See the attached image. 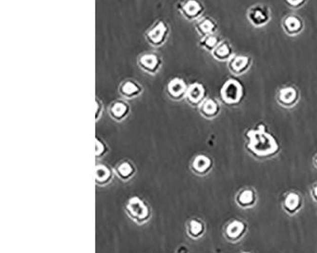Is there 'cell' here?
Wrapping results in <instances>:
<instances>
[{
  "instance_id": "21",
  "label": "cell",
  "mask_w": 317,
  "mask_h": 253,
  "mask_svg": "<svg viewBox=\"0 0 317 253\" xmlns=\"http://www.w3.org/2000/svg\"><path fill=\"white\" fill-rule=\"evenodd\" d=\"M212 55L215 60L220 61V62L230 61V59L234 56L231 45L228 41H225V40H222L220 44L214 49Z\"/></svg>"
},
{
  "instance_id": "25",
  "label": "cell",
  "mask_w": 317,
  "mask_h": 253,
  "mask_svg": "<svg viewBox=\"0 0 317 253\" xmlns=\"http://www.w3.org/2000/svg\"><path fill=\"white\" fill-rule=\"evenodd\" d=\"M221 41L222 39L218 35L212 34L205 37H201V39L199 41V46L207 52L213 53V51L220 44Z\"/></svg>"
},
{
  "instance_id": "30",
  "label": "cell",
  "mask_w": 317,
  "mask_h": 253,
  "mask_svg": "<svg viewBox=\"0 0 317 253\" xmlns=\"http://www.w3.org/2000/svg\"><path fill=\"white\" fill-rule=\"evenodd\" d=\"M313 166L315 168H317V154H315L313 157Z\"/></svg>"
},
{
  "instance_id": "3",
  "label": "cell",
  "mask_w": 317,
  "mask_h": 253,
  "mask_svg": "<svg viewBox=\"0 0 317 253\" xmlns=\"http://www.w3.org/2000/svg\"><path fill=\"white\" fill-rule=\"evenodd\" d=\"M243 87L237 80L229 79L223 84L220 90V98L228 106H236L243 98Z\"/></svg>"
},
{
  "instance_id": "24",
  "label": "cell",
  "mask_w": 317,
  "mask_h": 253,
  "mask_svg": "<svg viewBox=\"0 0 317 253\" xmlns=\"http://www.w3.org/2000/svg\"><path fill=\"white\" fill-rule=\"evenodd\" d=\"M115 172L120 179L129 180L135 175V167L132 163L125 161V162H121L119 165H117Z\"/></svg>"
},
{
  "instance_id": "12",
  "label": "cell",
  "mask_w": 317,
  "mask_h": 253,
  "mask_svg": "<svg viewBox=\"0 0 317 253\" xmlns=\"http://www.w3.org/2000/svg\"><path fill=\"white\" fill-rule=\"evenodd\" d=\"M253 59L248 56H234L228 63L230 72L235 76L245 74L252 67Z\"/></svg>"
},
{
  "instance_id": "31",
  "label": "cell",
  "mask_w": 317,
  "mask_h": 253,
  "mask_svg": "<svg viewBox=\"0 0 317 253\" xmlns=\"http://www.w3.org/2000/svg\"><path fill=\"white\" fill-rule=\"evenodd\" d=\"M241 253H252V252H249V251H243V252H241Z\"/></svg>"
},
{
  "instance_id": "14",
  "label": "cell",
  "mask_w": 317,
  "mask_h": 253,
  "mask_svg": "<svg viewBox=\"0 0 317 253\" xmlns=\"http://www.w3.org/2000/svg\"><path fill=\"white\" fill-rule=\"evenodd\" d=\"M120 95L126 99H134L142 95L143 87L134 79H126L120 83L118 87Z\"/></svg>"
},
{
  "instance_id": "5",
  "label": "cell",
  "mask_w": 317,
  "mask_h": 253,
  "mask_svg": "<svg viewBox=\"0 0 317 253\" xmlns=\"http://www.w3.org/2000/svg\"><path fill=\"white\" fill-rule=\"evenodd\" d=\"M178 12L189 21H199L204 14V5L199 0H185L177 6Z\"/></svg>"
},
{
  "instance_id": "13",
  "label": "cell",
  "mask_w": 317,
  "mask_h": 253,
  "mask_svg": "<svg viewBox=\"0 0 317 253\" xmlns=\"http://www.w3.org/2000/svg\"><path fill=\"white\" fill-rule=\"evenodd\" d=\"M185 99L187 100V102L190 104L191 107L199 108V106L203 103V101L206 99L205 87L199 82L190 84L188 88Z\"/></svg>"
},
{
  "instance_id": "18",
  "label": "cell",
  "mask_w": 317,
  "mask_h": 253,
  "mask_svg": "<svg viewBox=\"0 0 317 253\" xmlns=\"http://www.w3.org/2000/svg\"><path fill=\"white\" fill-rule=\"evenodd\" d=\"M195 30L201 37L215 34L218 30V25L212 17L205 16L200 18L195 23Z\"/></svg>"
},
{
  "instance_id": "27",
  "label": "cell",
  "mask_w": 317,
  "mask_h": 253,
  "mask_svg": "<svg viewBox=\"0 0 317 253\" xmlns=\"http://www.w3.org/2000/svg\"><path fill=\"white\" fill-rule=\"evenodd\" d=\"M307 0H285L286 4L290 8L298 9L301 8L302 6L306 3Z\"/></svg>"
},
{
  "instance_id": "8",
  "label": "cell",
  "mask_w": 317,
  "mask_h": 253,
  "mask_svg": "<svg viewBox=\"0 0 317 253\" xmlns=\"http://www.w3.org/2000/svg\"><path fill=\"white\" fill-rule=\"evenodd\" d=\"M248 231V225L244 221L239 219H233L229 222L224 229V236L232 242L236 243L246 235Z\"/></svg>"
},
{
  "instance_id": "23",
  "label": "cell",
  "mask_w": 317,
  "mask_h": 253,
  "mask_svg": "<svg viewBox=\"0 0 317 253\" xmlns=\"http://www.w3.org/2000/svg\"><path fill=\"white\" fill-rule=\"evenodd\" d=\"M112 174L110 168L105 165H97L95 167V182L100 186L110 182Z\"/></svg>"
},
{
  "instance_id": "10",
  "label": "cell",
  "mask_w": 317,
  "mask_h": 253,
  "mask_svg": "<svg viewBox=\"0 0 317 253\" xmlns=\"http://www.w3.org/2000/svg\"><path fill=\"white\" fill-rule=\"evenodd\" d=\"M188 88L189 86L182 78L175 77L169 81L166 88L167 94L172 100L180 101L186 97Z\"/></svg>"
},
{
  "instance_id": "11",
  "label": "cell",
  "mask_w": 317,
  "mask_h": 253,
  "mask_svg": "<svg viewBox=\"0 0 317 253\" xmlns=\"http://www.w3.org/2000/svg\"><path fill=\"white\" fill-rule=\"evenodd\" d=\"M283 209L290 216H294L301 210L303 206V197L296 191L287 192L283 199Z\"/></svg>"
},
{
  "instance_id": "28",
  "label": "cell",
  "mask_w": 317,
  "mask_h": 253,
  "mask_svg": "<svg viewBox=\"0 0 317 253\" xmlns=\"http://www.w3.org/2000/svg\"><path fill=\"white\" fill-rule=\"evenodd\" d=\"M95 104H96L95 120L98 121L99 118H100V116H101V114H102V112H103V103L101 102V100H100L98 97H96V98H95Z\"/></svg>"
},
{
  "instance_id": "17",
  "label": "cell",
  "mask_w": 317,
  "mask_h": 253,
  "mask_svg": "<svg viewBox=\"0 0 317 253\" xmlns=\"http://www.w3.org/2000/svg\"><path fill=\"white\" fill-rule=\"evenodd\" d=\"M200 114L207 119H214L219 115L221 108L219 102L214 98H206L199 106Z\"/></svg>"
},
{
  "instance_id": "29",
  "label": "cell",
  "mask_w": 317,
  "mask_h": 253,
  "mask_svg": "<svg viewBox=\"0 0 317 253\" xmlns=\"http://www.w3.org/2000/svg\"><path fill=\"white\" fill-rule=\"evenodd\" d=\"M310 195H311V198L313 199V201L317 203V183L312 186V188L310 190Z\"/></svg>"
},
{
  "instance_id": "16",
  "label": "cell",
  "mask_w": 317,
  "mask_h": 253,
  "mask_svg": "<svg viewBox=\"0 0 317 253\" xmlns=\"http://www.w3.org/2000/svg\"><path fill=\"white\" fill-rule=\"evenodd\" d=\"M131 108L125 100H115L111 104L109 108V114L111 118L117 122H121L128 117Z\"/></svg>"
},
{
  "instance_id": "2",
  "label": "cell",
  "mask_w": 317,
  "mask_h": 253,
  "mask_svg": "<svg viewBox=\"0 0 317 253\" xmlns=\"http://www.w3.org/2000/svg\"><path fill=\"white\" fill-rule=\"evenodd\" d=\"M170 34V27L164 20H156L145 32V39L151 47H162Z\"/></svg>"
},
{
  "instance_id": "7",
  "label": "cell",
  "mask_w": 317,
  "mask_h": 253,
  "mask_svg": "<svg viewBox=\"0 0 317 253\" xmlns=\"http://www.w3.org/2000/svg\"><path fill=\"white\" fill-rule=\"evenodd\" d=\"M137 64L142 71L151 75H154L160 71L163 61L157 54L144 53L138 56Z\"/></svg>"
},
{
  "instance_id": "22",
  "label": "cell",
  "mask_w": 317,
  "mask_h": 253,
  "mask_svg": "<svg viewBox=\"0 0 317 253\" xmlns=\"http://www.w3.org/2000/svg\"><path fill=\"white\" fill-rule=\"evenodd\" d=\"M187 233L191 239H199L205 233V225L199 219H191L187 224Z\"/></svg>"
},
{
  "instance_id": "1",
  "label": "cell",
  "mask_w": 317,
  "mask_h": 253,
  "mask_svg": "<svg viewBox=\"0 0 317 253\" xmlns=\"http://www.w3.org/2000/svg\"><path fill=\"white\" fill-rule=\"evenodd\" d=\"M246 137L247 150L256 158H270L279 152L276 139L266 131L263 124L248 131Z\"/></svg>"
},
{
  "instance_id": "15",
  "label": "cell",
  "mask_w": 317,
  "mask_h": 253,
  "mask_svg": "<svg viewBox=\"0 0 317 253\" xmlns=\"http://www.w3.org/2000/svg\"><path fill=\"white\" fill-rule=\"evenodd\" d=\"M284 32L290 36H296L301 33L304 29L303 19L295 15L286 16L282 22Z\"/></svg>"
},
{
  "instance_id": "20",
  "label": "cell",
  "mask_w": 317,
  "mask_h": 253,
  "mask_svg": "<svg viewBox=\"0 0 317 253\" xmlns=\"http://www.w3.org/2000/svg\"><path fill=\"white\" fill-rule=\"evenodd\" d=\"M213 159L205 154L196 155L191 163L192 171L199 175H205L209 174L213 167Z\"/></svg>"
},
{
  "instance_id": "26",
  "label": "cell",
  "mask_w": 317,
  "mask_h": 253,
  "mask_svg": "<svg viewBox=\"0 0 317 253\" xmlns=\"http://www.w3.org/2000/svg\"><path fill=\"white\" fill-rule=\"evenodd\" d=\"M107 150V147H106V144L98 137H96V148H95V151H96V157H100L104 155V153L106 152Z\"/></svg>"
},
{
  "instance_id": "6",
  "label": "cell",
  "mask_w": 317,
  "mask_h": 253,
  "mask_svg": "<svg viewBox=\"0 0 317 253\" xmlns=\"http://www.w3.org/2000/svg\"><path fill=\"white\" fill-rule=\"evenodd\" d=\"M247 18L256 28H260L270 22L271 19L270 9L265 5L256 4L248 10Z\"/></svg>"
},
{
  "instance_id": "19",
  "label": "cell",
  "mask_w": 317,
  "mask_h": 253,
  "mask_svg": "<svg viewBox=\"0 0 317 253\" xmlns=\"http://www.w3.org/2000/svg\"><path fill=\"white\" fill-rule=\"evenodd\" d=\"M235 202L241 208H252L256 205L257 195L253 189H244L236 194Z\"/></svg>"
},
{
  "instance_id": "9",
  "label": "cell",
  "mask_w": 317,
  "mask_h": 253,
  "mask_svg": "<svg viewBox=\"0 0 317 253\" xmlns=\"http://www.w3.org/2000/svg\"><path fill=\"white\" fill-rule=\"evenodd\" d=\"M300 99V94L298 90L294 87L281 88L278 91L276 95L278 103L286 109L294 108L296 104L298 103Z\"/></svg>"
},
{
  "instance_id": "4",
  "label": "cell",
  "mask_w": 317,
  "mask_h": 253,
  "mask_svg": "<svg viewBox=\"0 0 317 253\" xmlns=\"http://www.w3.org/2000/svg\"><path fill=\"white\" fill-rule=\"evenodd\" d=\"M126 212L130 218L137 224H144L151 217L150 206L139 197H133L129 200Z\"/></svg>"
}]
</instances>
